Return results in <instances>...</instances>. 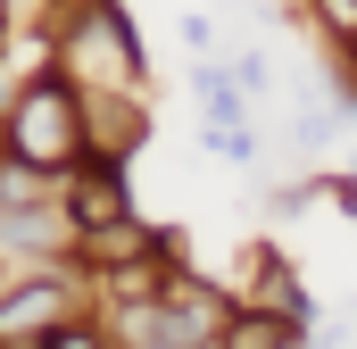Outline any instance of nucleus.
I'll return each mask as SVG.
<instances>
[{
  "label": "nucleus",
  "mask_w": 357,
  "mask_h": 349,
  "mask_svg": "<svg viewBox=\"0 0 357 349\" xmlns=\"http://www.w3.org/2000/svg\"><path fill=\"white\" fill-rule=\"evenodd\" d=\"M8 158H25V167L42 174H67L91 158V133H84V91H75V75H33V84L8 100Z\"/></svg>",
  "instance_id": "1"
},
{
  "label": "nucleus",
  "mask_w": 357,
  "mask_h": 349,
  "mask_svg": "<svg viewBox=\"0 0 357 349\" xmlns=\"http://www.w3.org/2000/svg\"><path fill=\"white\" fill-rule=\"evenodd\" d=\"M59 75H75V91H142V34L116 0L59 25Z\"/></svg>",
  "instance_id": "2"
},
{
  "label": "nucleus",
  "mask_w": 357,
  "mask_h": 349,
  "mask_svg": "<svg viewBox=\"0 0 357 349\" xmlns=\"http://www.w3.org/2000/svg\"><path fill=\"white\" fill-rule=\"evenodd\" d=\"M67 316H84V266L42 258L33 274H8V291H0V349H33Z\"/></svg>",
  "instance_id": "3"
},
{
  "label": "nucleus",
  "mask_w": 357,
  "mask_h": 349,
  "mask_svg": "<svg viewBox=\"0 0 357 349\" xmlns=\"http://www.w3.org/2000/svg\"><path fill=\"white\" fill-rule=\"evenodd\" d=\"M59 216H67V233H91V225H125V216H133L125 167H116V158H84V167L59 183Z\"/></svg>",
  "instance_id": "4"
},
{
  "label": "nucleus",
  "mask_w": 357,
  "mask_h": 349,
  "mask_svg": "<svg viewBox=\"0 0 357 349\" xmlns=\"http://www.w3.org/2000/svg\"><path fill=\"white\" fill-rule=\"evenodd\" d=\"M84 133H91V158H133L142 150V133H150V108H142V91H84Z\"/></svg>",
  "instance_id": "5"
},
{
  "label": "nucleus",
  "mask_w": 357,
  "mask_h": 349,
  "mask_svg": "<svg viewBox=\"0 0 357 349\" xmlns=\"http://www.w3.org/2000/svg\"><path fill=\"white\" fill-rule=\"evenodd\" d=\"M241 308H274V316L307 325V291H299V274L274 258V250H258V258H250V299H241Z\"/></svg>",
  "instance_id": "6"
},
{
  "label": "nucleus",
  "mask_w": 357,
  "mask_h": 349,
  "mask_svg": "<svg viewBox=\"0 0 357 349\" xmlns=\"http://www.w3.org/2000/svg\"><path fill=\"white\" fill-rule=\"evenodd\" d=\"M216 341H225V349H299V325L274 316V308H233Z\"/></svg>",
  "instance_id": "7"
},
{
  "label": "nucleus",
  "mask_w": 357,
  "mask_h": 349,
  "mask_svg": "<svg viewBox=\"0 0 357 349\" xmlns=\"http://www.w3.org/2000/svg\"><path fill=\"white\" fill-rule=\"evenodd\" d=\"M199 117L208 125H250V84L233 75V67H199Z\"/></svg>",
  "instance_id": "8"
},
{
  "label": "nucleus",
  "mask_w": 357,
  "mask_h": 349,
  "mask_svg": "<svg viewBox=\"0 0 357 349\" xmlns=\"http://www.w3.org/2000/svg\"><path fill=\"white\" fill-rule=\"evenodd\" d=\"M33 349H116V333H108V325H91V316H67V325H50Z\"/></svg>",
  "instance_id": "9"
},
{
  "label": "nucleus",
  "mask_w": 357,
  "mask_h": 349,
  "mask_svg": "<svg viewBox=\"0 0 357 349\" xmlns=\"http://www.w3.org/2000/svg\"><path fill=\"white\" fill-rule=\"evenodd\" d=\"M316 17H324V34L333 42H357V0H307Z\"/></svg>",
  "instance_id": "10"
},
{
  "label": "nucleus",
  "mask_w": 357,
  "mask_h": 349,
  "mask_svg": "<svg viewBox=\"0 0 357 349\" xmlns=\"http://www.w3.org/2000/svg\"><path fill=\"white\" fill-rule=\"evenodd\" d=\"M233 75H241V84H250V91H266V84H274V59H266V50H250V59H241Z\"/></svg>",
  "instance_id": "11"
},
{
  "label": "nucleus",
  "mask_w": 357,
  "mask_h": 349,
  "mask_svg": "<svg viewBox=\"0 0 357 349\" xmlns=\"http://www.w3.org/2000/svg\"><path fill=\"white\" fill-rule=\"evenodd\" d=\"M183 50H199V59H208V50H216V25H208V17H183Z\"/></svg>",
  "instance_id": "12"
},
{
  "label": "nucleus",
  "mask_w": 357,
  "mask_h": 349,
  "mask_svg": "<svg viewBox=\"0 0 357 349\" xmlns=\"http://www.w3.org/2000/svg\"><path fill=\"white\" fill-rule=\"evenodd\" d=\"M324 200H333V208H341V216L357 225V183H324Z\"/></svg>",
  "instance_id": "13"
},
{
  "label": "nucleus",
  "mask_w": 357,
  "mask_h": 349,
  "mask_svg": "<svg viewBox=\"0 0 357 349\" xmlns=\"http://www.w3.org/2000/svg\"><path fill=\"white\" fill-rule=\"evenodd\" d=\"M349 67H357V42H349Z\"/></svg>",
  "instance_id": "14"
},
{
  "label": "nucleus",
  "mask_w": 357,
  "mask_h": 349,
  "mask_svg": "<svg viewBox=\"0 0 357 349\" xmlns=\"http://www.w3.org/2000/svg\"><path fill=\"white\" fill-rule=\"evenodd\" d=\"M0 291H8V274H0Z\"/></svg>",
  "instance_id": "15"
}]
</instances>
